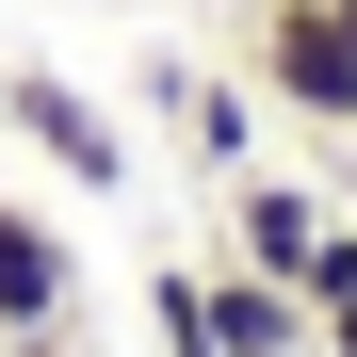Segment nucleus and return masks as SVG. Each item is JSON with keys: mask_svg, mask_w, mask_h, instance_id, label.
<instances>
[{"mask_svg": "<svg viewBox=\"0 0 357 357\" xmlns=\"http://www.w3.org/2000/svg\"><path fill=\"white\" fill-rule=\"evenodd\" d=\"M325 17H341V49H357V0H325Z\"/></svg>", "mask_w": 357, "mask_h": 357, "instance_id": "nucleus-9", "label": "nucleus"}, {"mask_svg": "<svg viewBox=\"0 0 357 357\" xmlns=\"http://www.w3.org/2000/svg\"><path fill=\"white\" fill-rule=\"evenodd\" d=\"M146 114H162L195 162H227V178H244V146H260V82H244V66H178V49H162V66H146Z\"/></svg>", "mask_w": 357, "mask_h": 357, "instance_id": "nucleus-4", "label": "nucleus"}, {"mask_svg": "<svg viewBox=\"0 0 357 357\" xmlns=\"http://www.w3.org/2000/svg\"><path fill=\"white\" fill-rule=\"evenodd\" d=\"M66 341H82V244L0 195V357H66Z\"/></svg>", "mask_w": 357, "mask_h": 357, "instance_id": "nucleus-3", "label": "nucleus"}, {"mask_svg": "<svg viewBox=\"0 0 357 357\" xmlns=\"http://www.w3.org/2000/svg\"><path fill=\"white\" fill-rule=\"evenodd\" d=\"M341 146H357V130H341Z\"/></svg>", "mask_w": 357, "mask_h": 357, "instance_id": "nucleus-10", "label": "nucleus"}, {"mask_svg": "<svg viewBox=\"0 0 357 357\" xmlns=\"http://www.w3.org/2000/svg\"><path fill=\"white\" fill-rule=\"evenodd\" d=\"M0 114H17V130H33L49 162H66L82 195H114V178H130V130H114V114H98L82 82H33V66H0Z\"/></svg>", "mask_w": 357, "mask_h": 357, "instance_id": "nucleus-5", "label": "nucleus"}, {"mask_svg": "<svg viewBox=\"0 0 357 357\" xmlns=\"http://www.w3.org/2000/svg\"><path fill=\"white\" fill-rule=\"evenodd\" d=\"M227 260H244V276H276V292H309V309H325V292L357 276V227L309 195V178H227Z\"/></svg>", "mask_w": 357, "mask_h": 357, "instance_id": "nucleus-2", "label": "nucleus"}, {"mask_svg": "<svg viewBox=\"0 0 357 357\" xmlns=\"http://www.w3.org/2000/svg\"><path fill=\"white\" fill-rule=\"evenodd\" d=\"M309 325H325V341H341V357H357V276H341V292H325V309H309Z\"/></svg>", "mask_w": 357, "mask_h": 357, "instance_id": "nucleus-8", "label": "nucleus"}, {"mask_svg": "<svg viewBox=\"0 0 357 357\" xmlns=\"http://www.w3.org/2000/svg\"><path fill=\"white\" fill-rule=\"evenodd\" d=\"M195 309H211V357H309L325 325H309V292H276V276H195Z\"/></svg>", "mask_w": 357, "mask_h": 357, "instance_id": "nucleus-6", "label": "nucleus"}, {"mask_svg": "<svg viewBox=\"0 0 357 357\" xmlns=\"http://www.w3.org/2000/svg\"><path fill=\"white\" fill-rule=\"evenodd\" d=\"M244 82H260V114H292L309 146L357 130V49H341L325 0H244Z\"/></svg>", "mask_w": 357, "mask_h": 357, "instance_id": "nucleus-1", "label": "nucleus"}, {"mask_svg": "<svg viewBox=\"0 0 357 357\" xmlns=\"http://www.w3.org/2000/svg\"><path fill=\"white\" fill-rule=\"evenodd\" d=\"M146 325H162V357H211V309H195V260H162V276H146Z\"/></svg>", "mask_w": 357, "mask_h": 357, "instance_id": "nucleus-7", "label": "nucleus"}]
</instances>
